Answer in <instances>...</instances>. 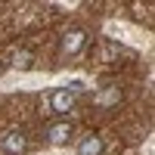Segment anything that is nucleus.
I'll return each instance as SVG.
<instances>
[{
  "mask_svg": "<svg viewBox=\"0 0 155 155\" xmlns=\"http://www.w3.org/2000/svg\"><path fill=\"white\" fill-rule=\"evenodd\" d=\"M44 137H47V143L62 146V143H68V137H71V124L68 121H56V124H50L44 130Z\"/></svg>",
  "mask_w": 155,
  "mask_h": 155,
  "instance_id": "20e7f679",
  "label": "nucleus"
},
{
  "mask_svg": "<svg viewBox=\"0 0 155 155\" xmlns=\"http://www.w3.org/2000/svg\"><path fill=\"white\" fill-rule=\"evenodd\" d=\"M81 90H84V84H81V81H71L68 87L53 90V96H50V109H53L56 115L71 112V109H74V102H78V93H81Z\"/></svg>",
  "mask_w": 155,
  "mask_h": 155,
  "instance_id": "f257e3e1",
  "label": "nucleus"
},
{
  "mask_svg": "<svg viewBox=\"0 0 155 155\" xmlns=\"http://www.w3.org/2000/svg\"><path fill=\"white\" fill-rule=\"evenodd\" d=\"M102 137H96V134H87L84 140H81V146H78V155H102Z\"/></svg>",
  "mask_w": 155,
  "mask_h": 155,
  "instance_id": "39448f33",
  "label": "nucleus"
},
{
  "mask_svg": "<svg viewBox=\"0 0 155 155\" xmlns=\"http://www.w3.org/2000/svg\"><path fill=\"white\" fill-rule=\"evenodd\" d=\"M84 44H87V31L74 28V31H68V34H62L59 50H62V56H74V53H81V50H84Z\"/></svg>",
  "mask_w": 155,
  "mask_h": 155,
  "instance_id": "7ed1b4c3",
  "label": "nucleus"
},
{
  "mask_svg": "<svg viewBox=\"0 0 155 155\" xmlns=\"http://www.w3.org/2000/svg\"><path fill=\"white\" fill-rule=\"evenodd\" d=\"M16 65H19V68H28V65H31V62H28V53H22V56H16Z\"/></svg>",
  "mask_w": 155,
  "mask_h": 155,
  "instance_id": "0eeeda50",
  "label": "nucleus"
},
{
  "mask_svg": "<svg viewBox=\"0 0 155 155\" xmlns=\"http://www.w3.org/2000/svg\"><path fill=\"white\" fill-rule=\"evenodd\" d=\"M118 99H121L118 90H109V93H99L96 96V106H112V102H118Z\"/></svg>",
  "mask_w": 155,
  "mask_h": 155,
  "instance_id": "423d86ee",
  "label": "nucleus"
},
{
  "mask_svg": "<svg viewBox=\"0 0 155 155\" xmlns=\"http://www.w3.org/2000/svg\"><path fill=\"white\" fill-rule=\"evenodd\" d=\"M25 146H28V140H25L22 130H9V134L0 137V152L3 155H22Z\"/></svg>",
  "mask_w": 155,
  "mask_h": 155,
  "instance_id": "f03ea898",
  "label": "nucleus"
}]
</instances>
